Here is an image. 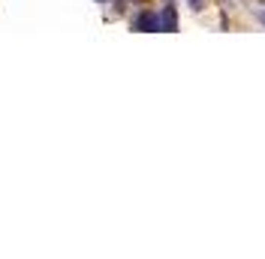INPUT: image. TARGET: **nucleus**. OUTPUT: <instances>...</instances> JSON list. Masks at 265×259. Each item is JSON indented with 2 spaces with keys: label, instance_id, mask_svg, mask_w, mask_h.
<instances>
[{
  "label": "nucleus",
  "instance_id": "f257e3e1",
  "mask_svg": "<svg viewBox=\"0 0 265 259\" xmlns=\"http://www.w3.org/2000/svg\"><path fill=\"white\" fill-rule=\"evenodd\" d=\"M136 30H160V19L151 15V12H142L136 19Z\"/></svg>",
  "mask_w": 265,
  "mask_h": 259
},
{
  "label": "nucleus",
  "instance_id": "f03ea898",
  "mask_svg": "<svg viewBox=\"0 0 265 259\" xmlns=\"http://www.w3.org/2000/svg\"><path fill=\"white\" fill-rule=\"evenodd\" d=\"M175 27H178V19H175V6H172V3H166L163 19H160V30H175Z\"/></svg>",
  "mask_w": 265,
  "mask_h": 259
},
{
  "label": "nucleus",
  "instance_id": "7ed1b4c3",
  "mask_svg": "<svg viewBox=\"0 0 265 259\" xmlns=\"http://www.w3.org/2000/svg\"><path fill=\"white\" fill-rule=\"evenodd\" d=\"M190 6L199 12V9H205V0H190Z\"/></svg>",
  "mask_w": 265,
  "mask_h": 259
},
{
  "label": "nucleus",
  "instance_id": "20e7f679",
  "mask_svg": "<svg viewBox=\"0 0 265 259\" xmlns=\"http://www.w3.org/2000/svg\"><path fill=\"white\" fill-rule=\"evenodd\" d=\"M256 19H259V21L265 24V12H262V9H256Z\"/></svg>",
  "mask_w": 265,
  "mask_h": 259
},
{
  "label": "nucleus",
  "instance_id": "39448f33",
  "mask_svg": "<svg viewBox=\"0 0 265 259\" xmlns=\"http://www.w3.org/2000/svg\"><path fill=\"white\" fill-rule=\"evenodd\" d=\"M100 3H105V0H100Z\"/></svg>",
  "mask_w": 265,
  "mask_h": 259
}]
</instances>
